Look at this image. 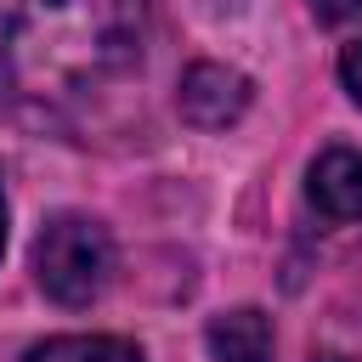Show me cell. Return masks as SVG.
Here are the masks:
<instances>
[{
    "instance_id": "cell-5",
    "label": "cell",
    "mask_w": 362,
    "mask_h": 362,
    "mask_svg": "<svg viewBox=\"0 0 362 362\" xmlns=\"http://www.w3.org/2000/svg\"><path fill=\"white\" fill-rule=\"evenodd\" d=\"M204 339H209V356L215 362H272V322L255 305H238V311L209 317Z\"/></svg>"
},
{
    "instance_id": "cell-7",
    "label": "cell",
    "mask_w": 362,
    "mask_h": 362,
    "mask_svg": "<svg viewBox=\"0 0 362 362\" xmlns=\"http://www.w3.org/2000/svg\"><path fill=\"white\" fill-rule=\"evenodd\" d=\"M339 79H345L351 102H362V40H351V45L339 51Z\"/></svg>"
},
{
    "instance_id": "cell-6",
    "label": "cell",
    "mask_w": 362,
    "mask_h": 362,
    "mask_svg": "<svg viewBox=\"0 0 362 362\" xmlns=\"http://www.w3.org/2000/svg\"><path fill=\"white\" fill-rule=\"evenodd\" d=\"M28 362H141V351L119 334H57L34 345Z\"/></svg>"
},
{
    "instance_id": "cell-8",
    "label": "cell",
    "mask_w": 362,
    "mask_h": 362,
    "mask_svg": "<svg viewBox=\"0 0 362 362\" xmlns=\"http://www.w3.org/2000/svg\"><path fill=\"white\" fill-rule=\"evenodd\" d=\"M362 11V0H311V17L322 23V28H339V23H351Z\"/></svg>"
},
{
    "instance_id": "cell-2",
    "label": "cell",
    "mask_w": 362,
    "mask_h": 362,
    "mask_svg": "<svg viewBox=\"0 0 362 362\" xmlns=\"http://www.w3.org/2000/svg\"><path fill=\"white\" fill-rule=\"evenodd\" d=\"M34 283L57 305H90L113 283V238L90 215H51L34 238Z\"/></svg>"
},
{
    "instance_id": "cell-1",
    "label": "cell",
    "mask_w": 362,
    "mask_h": 362,
    "mask_svg": "<svg viewBox=\"0 0 362 362\" xmlns=\"http://www.w3.org/2000/svg\"><path fill=\"white\" fill-rule=\"evenodd\" d=\"M141 62V0H11L0 74L28 102H85Z\"/></svg>"
},
{
    "instance_id": "cell-4",
    "label": "cell",
    "mask_w": 362,
    "mask_h": 362,
    "mask_svg": "<svg viewBox=\"0 0 362 362\" xmlns=\"http://www.w3.org/2000/svg\"><path fill=\"white\" fill-rule=\"evenodd\" d=\"M305 198L322 221L345 226V221H362V153L356 147H328L311 158V175H305Z\"/></svg>"
},
{
    "instance_id": "cell-3",
    "label": "cell",
    "mask_w": 362,
    "mask_h": 362,
    "mask_svg": "<svg viewBox=\"0 0 362 362\" xmlns=\"http://www.w3.org/2000/svg\"><path fill=\"white\" fill-rule=\"evenodd\" d=\"M175 102H181V119H192L198 130H221V124H232V119L249 107V79H243L238 68L198 62V68H187Z\"/></svg>"
},
{
    "instance_id": "cell-9",
    "label": "cell",
    "mask_w": 362,
    "mask_h": 362,
    "mask_svg": "<svg viewBox=\"0 0 362 362\" xmlns=\"http://www.w3.org/2000/svg\"><path fill=\"white\" fill-rule=\"evenodd\" d=\"M0 255H6V175H0Z\"/></svg>"
}]
</instances>
